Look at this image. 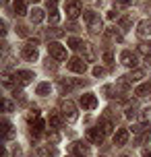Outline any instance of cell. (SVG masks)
Wrapping results in <instances>:
<instances>
[{
	"instance_id": "27",
	"label": "cell",
	"mask_w": 151,
	"mask_h": 157,
	"mask_svg": "<svg viewBox=\"0 0 151 157\" xmlns=\"http://www.w3.org/2000/svg\"><path fill=\"white\" fill-rule=\"evenodd\" d=\"M50 91H52L50 83H40V85H37V89H35V93H37V95H48Z\"/></svg>"
},
{
	"instance_id": "37",
	"label": "cell",
	"mask_w": 151,
	"mask_h": 157,
	"mask_svg": "<svg viewBox=\"0 0 151 157\" xmlns=\"http://www.w3.org/2000/svg\"><path fill=\"white\" fill-rule=\"evenodd\" d=\"M103 72H106V71H103L102 66H95V68H93V75H95V77H102Z\"/></svg>"
},
{
	"instance_id": "41",
	"label": "cell",
	"mask_w": 151,
	"mask_h": 157,
	"mask_svg": "<svg viewBox=\"0 0 151 157\" xmlns=\"http://www.w3.org/2000/svg\"><path fill=\"white\" fill-rule=\"evenodd\" d=\"M135 116V108H128L126 110V118H133Z\"/></svg>"
},
{
	"instance_id": "32",
	"label": "cell",
	"mask_w": 151,
	"mask_h": 157,
	"mask_svg": "<svg viewBox=\"0 0 151 157\" xmlns=\"http://www.w3.org/2000/svg\"><path fill=\"white\" fill-rule=\"evenodd\" d=\"M17 33L23 35V37H27V35H29V29H27L25 25H19V27H17Z\"/></svg>"
},
{
	"instance_id": "11",
	"label": "cell",
	"mask_w": 151,
	"mask_h": 157,
	"mask_svg": "<svg viewBox=\"0 0 151 157\" xmlns=\"http://www.w3.org/2000/svg\"><path fill=\"white\" fill-rule=\"evenodd\" d=\"M120 62L128 66V68H135L137 66V56L130 52V50H124V52H120Z\"/></svg>"
},
{
	"instance_id": "36",
	"label": "cell",
	"mask_w": 151,
	"mask_h": 157,
	"mask_svg": "<svg viewBox=\"0 0 151 157\" xmlns=\"http://www.w3.org/2000/svg\"><path fill=\"white\" fill-rule=\"evenodd\" d=\"M50 130H52V128H50ZM48 136H50V141H52V143H58V134H56V130L48 132Z\"/></svg>"
},
{
	"instance_id": "17",
	"label": "cell",
	"mask_w": 151,
	"mask_h": 157,
	"mask_svg": "<svg viewBox=\"0 0 151 157\" xmlns=\"http://www.w3.org/2000/svg\"><path fill=\"white\" fill-rule=\"evenodd\" d=\"M149 130H151L149 122H143V124H135L133 126V134H135V136H143V134H147Z\"/></svg>"
},
{
	"instance_id": "13",
	"label": "cell",
	"mask_w": 151,
	"mask_h": 157,
	"mask_svg": "<svg viewBox=\"0 0 151 157\" xmlns=\"http://www.w3.org/2000/svg\"><path fill=\"white\" fill-rule=\"evenodd\" d=\"M137 35L139 37H149L151 35V21L149 19H145V21H141V23L137 25Z\"/></svg>"
},
{
	"instance_id": "14",
	"label": "cell",
	"mask_w": 151,
	"mask_h": 157,
	"mask_svg": "<svg viewBox=\"0 0 151 157\" xmlns=\"http://www.w3.org/2000/svg\"><path fill=\"white\" fill-rule=\"evenodd\" d=\"M126 141H128V130L126 128H118L116 134H114V145L122 147V145H126Z\"/></svg>"
},
{
	"instance_id": "42",
	"label": "cell",
	"mask_w": 151,
	"mask_h": 157,
	"mask_svg": "<svg viewBox=\"0 0 151 157\" xmlns=\"http://www.w3.org/2000/svg\"><path fill=\"white\" fill-rule=\"evenodd\" d=\"M120 157H133V153H122Z\"/></svg>"
},
{
	"instance_id": "19",
	"label": "cell",
	"mask_w": 151,
	"mask_h": 157,
	"mask_svg": "<svg viewBox=\"0 0 151 157\" xmlns=\"http://www.w3.org/2000/svg\"><path fill=\"white\" fill-rule=\"evenodd\" d=\"M13 8H15V15H17V17L27 15V0H15Z\"/></svg>"
},
{
	"instance_id": "43",
	"label": "cell",
	"mask_w": 151,
	"mask_h": 157,
	"mask_svg": "<svg viewBox=\"0 0 151 157\" xmlns=\"http://www.w3.org/2000/svg\"><path fill=\"white\" fill-rule=\"evenodd\" d=\"M143 157H151V151H145V153H143Z\"/></svg>"
},
{
	"instance_id": "3",
	"label": "cell",
	"mask_w": 151,
	"mask_h": 157,
	"mask_svg": "<svg viewBox=\"0 0 151 157\" xmlns=\"http://www.w3.org/2000/svg\"><path fill=\"white\" fill-rule=\"evenodd\" d=\"M60 112H62V116L68 120V122H75L77 120V108H75V103L71 99H62L60 101Z\"/></svg>"
},
{
	"instance_id": "39",
	"label": "cell",
	"mask_w": 151,
	"mask_h": 157,
	"mask_svg": "<svg viewBox=\"0 0 151 157\" xmlns=\"http://www.w3.org/2000/svg\"><path fill=\"white\" fill-rule=\"evenodd\" d=\"M103 60H106L108 64H112V60H114V56H112L110 52H106V54H103Z\"/></svg>"
},
{
	"instance_id": "7",
	"label": "cell",
	"mask_w": 151,
	"mask_h": 157,
	"mask_svg": "<svg viewBox=\"0 0 151 157\" xmlns=\"http://www.w3.org/2000/svg\"><path fill=\"white\" fill-rule=\"evenodd\" d=\"M33 78H35V75H33L31 71H17V72H15L17 85H29Z\"/></svg>"
},
{
	"instance_id": "9",
	"label": "cell",
	"mask_w": 151,
	"mask_h": 157,
	"mask_svg": "<svg viewBox=\"0 0 151 157\" xmlns=\"http://www.w3.org/2000/svg\"><path fill=\"white\" fill-rule=\"evenodd\" d=\"M103 136H106V134L102 132V128H99V126H95V128H87V141L95 143V145H102Z\"/></svg>"
},
{
	"instance_id": "35",
	"label": "cell",
	"mask_w": 151,
	"mask_h": 157,
	"mask_svg": "<svg viewBox=\"0 0 151 157\" xmlns=\"http://www.w3.org/2000/svg\"><path fill=\"white\" fill-rule=\"evenodd\" d=\"M130 2H133V0H116V6H118V8H124V6H128Z\"/></svg>"
},
{
	"instance_id": "22",
	"label": "cell",
	"mask_w": 151,
	"mask_h": 157,
	"mask_svg": "<svg viewBox=\"0 0 151 157\" xmlns=\"http://www.w3.org/2000/svg\"><path fill=\"white\" fill-rule=\"evenodd\" d=\"M2 134H4V139H13V134H15V130H13V124L8 122V120H2Z\"/></svg>"
},
{
	"instance_id": "5",
	"label": "cell",
	"mask_w": 151,
	"mask_h": 157,
	"mask_svg": "<svg viewBox=\"0 0 151 157\" xmlns=\"http://www.w3.org/2000/svg\"><path fill=\"white\" fill-rule=\"evenodd\" d=\"M48 54L56 60H66V50H64L58 41H50L48 44Z\"/></svg>"
},
{
	"instance_id": "1",
	"label": "cell",
	"mask_w": 151,
	"mask_h": 157,
	"mask_svg": "<svg viewBox=\"0 0 151 157\" xmlns=\"http://www.w3.org/2000/svg\"><path fill=\"white\" fill-rule=\"evenodd\" d=\"M83 19H85L87 29L91 33H99L102 31V19H99L97 13H93V10H85V13H83Z\"/></svg>"
},
{
	"instance_id": "15",
	"label": "cell",
	"mask_w": 151,
	"mask_h": 157,
	"mask_svg": "<svg viewBox=\"0 0 151 157\" xmlns=\"http://www.w3.org/2000/svg\"><path fill=\"white\" fill-rule=\"evenodd\" d=\"M81 52H83V58H85L87 62H93V60H95V52H93V46H91V44L83 41V46H81Z\"/></svg>"
},
{
	"instance_id": "6",
	"label": "cell",
	"mask_w": 151,
	"mask_h": 157,
	"mask_svg": "<svg viewBox=\"0 0 151 157\" xmlns=\"http://www.w3.org/2000/svg\"><path fill=\"white\" fill-rule=\"evenodd\" d=\"M66 66H68V71L79 72V75H83V72L87 71V64H85V60H83V58H71V60L66 62Z\"/></svg>"
},
{
	"instance_id": "26",
	"label": "cell",
	"mask_w": 151,
	"mask_h": 157,
	"mask_svg": "<svg viewBox=\"0 0 151 157\" xmlns=\"http://www.w3.org/2000/svg\"><path fill=\"white\" fill-rule=\"evenodd\" d=\"M31 21L33 23H41L44 21V10L41 8H33L31 10Z\"/></svg>"
},
{
	"instance_id": "31",
	"label": "cell",
	"mask_w": 151,
	"mask_h": 157,
	"mask_svg": "<svg viewBox=\"0 0 151 157\" xmlns=\"http://www.w3.org/2000/svg\"><path fill=\"white\" fill-rule=\"evenodd\" d=\"M120 27H122V29H128V27H130V17H122V19H120Z\"/></svg>"
},
{
	"instance_id": "16",
	"label": "cell",
	"mask_w": 151,
	"mask_h": 157,
	"mask_svg": "<svg viewBox=\"0 0 151 157\" xmlns=\"http://www.w3.org/2000/svg\"><path fill=\"white\" fill-rule=\"evenodd\" d=\"M48 124H50V128H52V130H58V128L62 126V118H60V114H58V112H50Z\"/></svg>"
},
{
	"instance_id": "45",
	"label": "cell",
	"mask_w": 151,
	"mask_h": 157,
	"mask_svg": "<svg viewBox=\"0 0 151 157\" xmlns=\"http://www.w3.org/2000/svg\"><path fill=\"white\" fill-rule=\"evenodd\" d=\"M71 157H75V155H71Z\"/></svg>"
},
{
	"instance_id": "4",
	"label": "cell",
	"mask_w": 151,
	"mask_h": 157,
	"mask_svg": "<svg viewBox=\"0 0 151 157\" xmlns=\"http://www.w3.org/2000/svg\"><path fill=\"white\" fill-rule=\"evenodd\" d=\"M64 10H66V17H68V19H77L81 13H85L79 0H68V2L64 4Z\"/></svg>"
},
{
	"instance_id": "20",
	"label": "cell",
	"mask_w": 151,
	"mask_h": 157,
	"mask_svg": "<svg viewBox=\"0 0 151 157\" xmlns=\"http://www.w3.org/2000/svg\"><path fill=\"white\" fill-rule=\"evenodd\" d=\"M48 10H50V21L52 23H58L60 21V15H58V8H56V0H48Z\"/></svg>"
},
{
	"instance_id": "2",
	"label": "cell",
	"mask_w": 151,
	"mask_h": 157,
	"mask_svg": "<svg viewBox=\"0 0 151 157\" xmlns=\"http://www.w3.org/2000/svg\"><path fill=\"white\" fill-rule=\"evenodd\" d=\"M37 39H29L27 44L23 46V50H21V56H23L25 60H29V62H33V60H37Z\"/></svg>"
},
{
	"instance_id": "44",
	"label": "cell",
	"mask_w": 151,
	"mask_h": 157,
	"mask_svg": "<svg viewBox=\"0 0 151 157\" xmlns=\"http://www.w3.org/2000/svg\"><path fill=\"white\" fill-rule=\"evenodd\" d=\"M2 2H8V0H2Z\"/></svg>"
},
{
	"instance_id": "24",
	"label": "cell",
	"mask_w": 151,
	"mask_h": 157,
	"mask_svg": "<svg viewBox=\"0 0 151 157\" xmlns=\"http://www.w3.org/2000/svg\"><path fill=\"white\" fill-rule=\"evenodd\" d=\"M97 126L102 128V132H103V134H110L112 130H114V124H112L110 120H106V118H102V120H99V124H97Z\"/></svg>"
},
{
	"instance_id": "40",
	"label": "cell",
	"mask_w": 151,
	"mask_h": 157,
	"mask_svg": "<svg viewBox=\"0 0 151 157\" xmlns=\"http://www.w3.org/2000/svg\"><path fill=\"white\" fill-rule=\"evenodd\" d=\"M4 110H6V112H10V110H13V103L8 101V99H4Z\"/></svg>"
},
{
	"instance_id": "38",
	"label": "cell",
	"mask_w": 151,
	"mask_h": 157,
	"mask_svg": "<svg viewBox=\"0 0 151 157\" xmlns=\"http://www.w3.org/2000/svg\"><path fill=\"white\" fill-rule=\"evenodd\" d=\"M50 35H52V37H60V35H62V31H56V29H52V31H50L48 29V37Z\"/></svg>"
},
{
	"instance_id": "8",
	"label": "cell",
	"mask_w": 151,
	"mask_h": 157,
	"mask_svg": "<svg viewBox=\"0 0 151 157\" xmlns=\"http://www.w3.org/2000/svg\"><path fill=\"white\" fill-rule=\"evenodd\" d=\"M81 108H83V110H95L97 108V97L93 93L81 95Z\"/></svg>"
},
{
	"instance_id": "30",
	"label": "cell",
	"mask_w": 151,
	"mask_h": 157,
	"mask_svg": "<svg viewBox=\"0 0 151 157\" xmlns=\"http://www.w3.org/2000/svg\"><path fill=\"white\" fill-rule=\"evenodd\" d=\"M108 37H112V39H116V41H122V35H120V33L116 31V27H112L110 31H108Z\"/></svg>"
},
{
	"instance_id": "34",
	"label": "cell",
	"mask_w": 151,
	"mask_h": 157,
	"mask_svg": "<svg viewBox=\"0 0 151 157\" xmlns=\"http://www.w3.org/2000/svg\"><path fill=\"white\" fill-rule=\"evenodd\" d=\"M2 83H4V87H13V77L10 75H2Z\"/></svg>"
},
{
	"instance_id": "33",
	"label": "cell",
	"mask_w": 151,
	"mask_h": 157,
	"mask_svg": "<svg viewBox=\"0 0 151 157\" xmlns=\"http://www.w3.org/2000/svg\"><path fill=\"white\" fill-rule=\"evenodd\" d=\"M141 118H143L145 122H151V108H145L143 114H141Z\"/></svg>"
},
{
	"instance_id": "10",
	"label": "cell",
	"mask_w": 151,
	"mask_h": 157,
	"mask_svg": "<svg viewBox=\"0 0 151 157\" xmlns=\"http://www.w3.org/2000/svg\"><path fill=\"white\" fill-rule=\"evenodd\" d=\"M71 155L75 157H89V147L85 143H72L71 145Z\"/></svg>"
},
{
	"instance_id": "21",
	"label": "cell",
	"mask_w": 151,
	"mask_h": 157,
	"mask_svg": "<svg viewBox=\"0 0 151 157\" xmlns=\"http://www.w3.org/2000/svg\"><path fill=\"white\" fill-rule=\"evenodd\" d=\"M137 97H151V83H145V85H139L135 89Z\"/></svg>"
},
{
	"instance_id": "25",
	"label": "cell",
	"mask_w": 151,
	"mask_h": 157,
	"mask_svg": "<svg viewBox=\"0 0 151 157\" xmlns=\"http://www.w3.org/2000/svg\"><path fill=\"white\" fill-rule=\"evenodd\" d=\"M37 157H56V151L52 147H40L37 149Z\"/></svg>"
},
{
	"instance_id": "12",
	"label": "cell",
	"mask_w": 151,
	"mask_h": 157,
	"mask_svg": "<svg viewBox=\"0 0 151 157\" xmlns=\"http://www.w3.org/2000/svg\"><path fill=\"white\" fill-rule=\"evenodd\" d=\"M29 126H31V134L33 136H40V134L44 132V120H41L40 116L37 118L29 116Z\"/></svg>"
},
{
	"instance_id": "28",
	"label": "cell",
	"mask_w": 151,
	"mask_h": 157,
	"mask_svg": "<svg viewBox=\"0 0 151 157\" xmlns=\"http://www.w3.org/2000/svg\"><path fill=\"white\" fill-rule=\"evenodd\" d=\"M81 46H83V41H81V39H77V37L68 39V48H71V50H81Z\"/></svg>"
},
{
	"instance_id": "23",
	"label": "cell",
	"mask_w": 151,
	"mask_h": 157,
	"mask_svg": "<svg viewBox=\"0 0 151 157\" xmlns=\"http://www.w3.org/2000/svg\"><path fill=\"white\" fill-rule=\"evenodd\" d=\"M143 77H145V72L137 68V71H133L130 75H126V77H124V81H126V83H135V81H141Z\"/></svg>"
},
{
	"instance_id": "29",
	"label": "cell",
	"mask_w": 151,
	"mask_h": 157,
	"mask_svg": "<svg viewBox=\"0 0 151 157\" xmlns=\"http://www.w3.org/2000/svg\"><path fill=\"white\" fill-rule=\"evenodd\" d=\"M139 52H141L145 58H149V56H151V46H147V44H141V46H139Z\"/></svg>"
},
{
	"instance_id": "18",
	"label": "cell",
	"mask_w": 151,
	"mask_h": 157,
	"mask_svg": "<svg viewBox=\"0 0 151 157\" xmlns=\"http://www.w3.org/2000/svg\"><path fill=\"white\" fill-rule=\"evenodd\" d=\"M77 85H81V81H77V83H72V81H60L58 83V89H60V93H68V91H72Z\"/></svg>"
}]
</instances>
